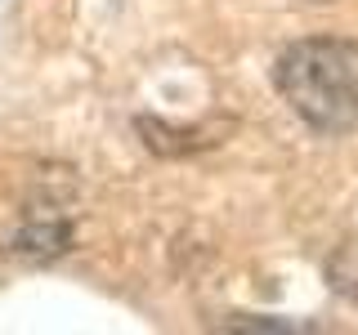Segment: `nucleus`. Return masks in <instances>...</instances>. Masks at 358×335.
<instances>
[{"label":"nucleus","instance_id":"nucleus-1","mask_svg":"<svg viewBox=\"0 0 358 335\" xmlns=\"http://www.w3.org/2000/svg\"><path fill=\"white\" fill-rule=\"evenodd\" d=\"M273 85L305 126L318 134L358 130V45L341 36H309L278 54Z\"/></svg>","mask_w":358,"mask_h":335},{"label":"nucleus","instance_id":"nucleus-2","mask_svg":"<svg viewBox=\"0 0 358 335\" xmlns=\"http://www.w3.org/2000/svg\"><path fill=\"white\" fill-rule=\"evenodd\" d=\"M9 251H14L18 260H27V264H54V260H63V255L72 251V219L59 215L50 201H45V206H31L27 215L18 219Z\"/></svg>","mask_w":358,"mask_h":335},{"label":"nucleus","instance_id":"nucleus-3","mask_svg":"<svg viewBox=\"0 0 358 335\" xmlns=\"http://www.w3.org/2000/svg\"><path fill=\"white\" fill-rule=\"evenodd\" d=\"M134 130H139L143 148L157 156H193L220 143V126H171L162 117H139Z\"/></svg>","mask_w":358,"mask_h":335},{"label":"nucleus","instance_id":"nucleus-4","mask_svg":"<svg viewBox=\"0 0 358 335\" xmlns=\"http://www.w3.org/2000/svg\"><path fill=\"white\" fill-rule=\"evenodd\" d=\"M309 5H327V0H309Z\"/></svg>","mask_w":358,"mask_h":335}]
</instances>
